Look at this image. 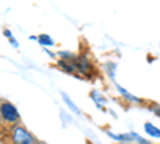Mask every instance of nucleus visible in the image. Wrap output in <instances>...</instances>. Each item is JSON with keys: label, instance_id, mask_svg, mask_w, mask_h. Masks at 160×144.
I'll return each instance as SVG.
<instances>
[{"label": "nucleus", "instance_id": "12", "mask_svg": "<svg viewBox=\"0 0 160 144\" xmlns=\"http://www.w3.org/2000/svg\"><path fill=\"white\" fill-rule=\"evenodd\" d=\"M149 109H151V111H152L157 117H160V106H158V104H151Z\"/></svg>", "mask_w": 160, "mask_h": 144}, {"label": "nucleus", "instance_id": "13", "mask_svg": "<svg viewBox=\"0 0 160 144\" xmlns=\"http://www.w3.org/2000/svg\"><path fill=\"white\" fill-rule=\"evenodd\" d=\"M2 125H3V120H2V115H0V128H2Z\"/></svg>", "mask_w": 160, "mask_h": 144}, {"label": "nucleus", "instance_id": "1", "mask_svg": "<svg viewBox=\"0 0 160 144\" xmlns=\"http://www.w3.org/2000/svg\"><path fill=\"white\" fill-rule=\"evenodd\" d=\"M8 139L10 144H38L37 138L21 123L8 127Z\"/></svg>", "mask_w": 160, "mask_h": 144}, {"label": "nucleus", "instance_id": "3", "mask_svg": "<svg viewBox=\"0 0 160 144\" xmlns=\"http://www.w3.org/2000/svg\"><path fill=\"white\" fill-rule=\"evenodd\" d=\"M0 115H2L3 125H7V127L21 123V114H19V111L16 109L15 104L7 101V99L0 101Z\"/></svg>", "mask_w": 160, "mask_h": 144}, {"label": "nucleus", "instance_id": "7", "mask_svg": "<svg viewBox=\"0 0 160 144\" xmlns=\"http://www.w3.org/2000/svg\"><path fill=\"white\" fill-rule=\"evenodd\" d=\"M56 58L64 59V61H74L77 58V55L74 51H69V50H59V51H56Z\"/></svg>", "mask_w": 160, "mask_h": 144}, {"label": "nucleus", "instance_id": "5", "mask_svg": "<svg viewBox=\"0 0 160 144\" xmlns=\"http://www.w3.org/2000/svg\"><path fill=\"white\" fill-rule=\"evenodd\" d=\"M117 91H118V95L122 96L125 101H128V102H131V104H142V102H144L141 98H138V96H135V95H131L130 91H127L125 88H122L120 85H117Z\"/></svg>", "mask_w": 160, "mask_h": 144}, {"label": "nucleus", "instance_id": "8", "mask_svg": "<svg viewBox=\"0 0 160 144\" xmlns=\"http://www.w3.org/2000/svg\"><path fill=\"white\" fill-rule=\"evenodd\" d=\"M90 96H91V99H93V101H95V104H96V107H98V109H104L106 99L98 93L96 90H91V91H90Z\"/></svg>", "mask_w": 160, "mask_h": 144}, {"label": "nucleus", "instance_id": "11", "mask_svg": "<svg viewBox=\"0 0 160 144\" xmlns=\"http://www.w3.org/2000/svg\"><path fill=\"white\" fill-rule=\"evenodd\" d=\"M115 67H117V64L115 62H108L106 64V71H108V74H109V77L111 78H114V72H115Z\"/></svg>", "mask_w": 160, "mask_h": 144}, {"label": "nucleus", "instance_id": "14", "mask_svg": "<svg viewBox=\"0 0 160 144\" xmlns=\"http://www.w3.org/2000/svg\"><path fill=\"white\" fill-rule=\"evenodd\" d=\"M38 144H43V142H38Z\"/></svg>", "mask_w": 160, "mask_h": 144}, {"label": "nucleus", "instance_id": "9", "mask_svg": "<svg viewBox=\"0 0 160 144\" xmlns=\"http://www.w3.org/2000/svg\"><path fill=\"white\" fill-rule=\"evenodd\" d=\"M37 40H38V43L42 45V47H53L55 45V40H53V38L48 35V34H42V35H38L37 37Z\"/></svg>", "mask_w": 160, "mask_h": 144}, {"label": "nucleus", "instance_id": "4", "mask_svg": "<svg viewBox=\"0 0 160 144\" xmlns=\"http://www.w3.org/2000/svg\"><path fill=\"white\" fill-rule=\"evenodd\" d=\"M56 69H59L61 72L64 74H68V75H74V77H78V78H82L78 75L75 66H74V62L72 61H64V59H58L56 61Z\"/></svg>", "mask_w": 160, "mask_h": 144}, {"label": "nucleus", "instance_id": "2", "mask_svg": "<svg viewBox=\"0 0 160 144\" xmlns=\"http://www.w3.org/2000/svg\"><path fill=\"white\" fill-rule=\"evenodd\" d=\"M72 62H74V66H75L78 75L82 77V78H95V77L98 75L95 64L91 62V59H90L85 53H78L77 58H75Z\"/></svg>", "mask_w": 160, "mask_h": 144}, {"label": "nucleus", "instance_id": "6", "mask_svg": "<svg viewBox=\"0 0 160 144\" xmlns=\"http://www.w3.org/2000/svg\"><path fill=\"white\" fill-rule=\"evenodd\" d=\"M144 132H146V135H148L149 138H160V128L155 127L151 122H146L144 123Z\"/></svg>", "mask_w": 160, "mask_h": 144}, {"label": "nucleus", "instance_id": "10", "mask_svg": "<svg viewBox=\"0 0 160 144\" xmlns=\"http://www.w3.org/2000/svg\"><path fill=\"white\" fill-rule=\"evenodd\" d=\"M62 98H64V101H66V104H68V106H69V107H71V109H72V111H74L75 114H80V111H78V107H77V106H75V104L72 102V99H71V98H69L68 95H66V93H62Z\"/></svg>", "mask_w": 160, "mask_h": 144}]
</instances>
